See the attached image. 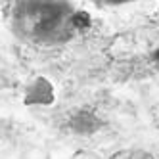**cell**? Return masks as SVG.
<instances>
[{
	"label": "cell",
	"mask_w": 159,
	"mask_h": 159,
	"mask_svg": "<svg viewBox=\"0 0 159 159\" xmlns=\"http://www.w3.org/2000/svg\"><path fill=\"white\" fill-rule=\"evenodd\" d=\"M106 4H127V2H132V0H102Z\"/></svg>",
	"instance_id": "cell-2"
},
{
	"label": "cell",
	"mask_w": 159,
	"mask_h": 159,
	"mask_svg": "<svg viewBox=\"0 0 159 159\" xmlns=\"http://www.w3.org/2000/svg\"><path fill=\"white\" fill-rule=\"evenodd\" d=\"M10 25L21 40L54 46L73 35L75 12L69 0H14Z\"/></svg>",
	"instance_id": "cell-1"
}]
</instances>
